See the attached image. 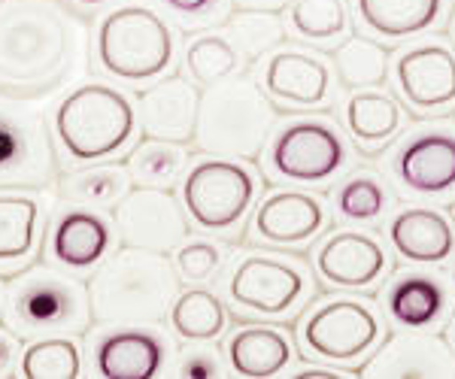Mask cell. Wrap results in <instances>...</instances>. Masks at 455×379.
<instances>
[{"mask_svg":"<svg viewBox=\"0 0 455 379\" xmlns=\"http://www.w3.org/2000/svg\"><path fill=\"white\" fill-rule=\"evenodd\" d=\"M88 58V21L61 0H0V100H43Z\"/></svg>","mask_w":455,"mask_h":379,"instance_id":"cell-1","label":"cell"},{"mask_svg":"<svg viewBox=\"0 0 455 379\" xmlns=\"http://www.w3.org/2000/svg\"><path fill=\"white\" fill-rule=\"evenodd\" d=\"M180 295L176 267L164 252L128 246L94 271L88 282L92 319L100 325H158Z\"/></svg>","mask_w":455,"mask_h":379,"instance_id":"cell-2","label":"cell"},{"mask_svg":"<svg viewBox=\"0 0 455 379\" xmlns=\"http://www.w3.org/2000/svg\"><path fill=\"white\" fill-rule=\"evenodd\" d=\"M274 128V109L249 79H219L197 107L195 143L219 158H259Z\"/></svg>","mask_w":455,"mask_h":379,"instance_id":"cell-3","label":"cell"},{"mask_svg":"<svg viewBox=\"0 0 455 379\" xmlns=\"http://www.w3.org/2000/svg\"><path fill=\"white\" fill-rule=\"evenodd\" d=\"M137 125V109L122 91L85 83L58 104L55 130L73 162H100L124 149Z\"/></svg>","mask_w":455,"mask_h":379,"instance_id":"cell-4","label":"cell"},{"mask_svg":"<svg viewBox=\"0 0 455 379\" xmlns=\"http://www.w3.org/2000/svg\"><path fill=\"white\" fill-rule=\"evenodd\" d=\"M98 55L104 70L119 79H128V83L156 79L171 67V28L149 6H122L100 21Z\"/></svg>","mask_w":455,"mask_h":379,"instance_id":"cell-5","label":"cell"},{"mask_svg":"<svg viewBox=\"0 0 455 379\" xmlns=\"http://www.w3.org/2000/svg\"><path fill=\"white\" fill-rule=\"evenodd\" d=\"M6 316L12 328L28 334H55V331H85L92 319L88 286L49 267H34L21 273L6 288Z\"/></svg>","mask_w":455,"mask_h":379,"instance_id":"cell-6","label":"cell"},{"mask_svg":"<svg viewBox=\"0 0 455 379\" xmlns=\"http://www.w3.org/2000/svg\"><path fill=\"white\" fill-rule=\"evenodd\" d=\"M58 177L55 146L43 109L0 104V188H46Z\"/></svg>","mask_w":455,"mask_h":379,"instance_id":"cell-7","label":"cell"},{"mask_svg":"<svg viewBox=\"0 0 455 379\" xmlns=\"http://www.w3.org/2000/svg\"><path fill=\"white\" fill-rule=\"evenodd\" d=\"M255 198V179L234 158H210L188 170L182 182L186 213L207 231H228L246 216Z\"/></svg>","mask_w":455,"mask_h":379,"instance_id":"cell-8","label":"cell"},{"mask_svg":"<svg viewBox=\"0 0 455 379\" xmlns=\"http://www.w3.org/2000/svg\"><path fill=\"white\" fill-rule=\"evenodd\" d=\"M116 228L124 246L149 252H173L186 243L188 222L167 188L140 186L116 203Z\"/></svg>","mask_w":455,"mask_h":379,"instance_id":"cell-9","label":"cell"},{"mask_svg":"<svg viewBox=\"0 0 455 379\" xmlns=\"http://www.w3.org/2000/svg\"><path fill=\"white\" fill-rule=\"evenodd\" d=\"M379 322L371 307L355 297H334L310 312L304 322V343L328 361H352L377 343Z\"/></svg>","mask_w":455,"mask_h":379,"instance_id":"cell-10","label":"cell"},{"mask_svg":"<svg viewBox=\"0 0 455 379\" xmlns=\"http://www.w3.org/2000/svg\"><path fill=\"white\" fill-rule=\"evenodd\" d=\"M270 164L285 179L325 182L347 164V146L322 122H298L280 130L270 149Z\"/></svg>","mask_w":455,"mask_h":379,"instance_id":"cell-11","label":"cell"},{"mask_svg":"<svg viewBox=\"0 0 455 379\" xmlns=\"http://www.w3.org/2000/svg\"><path fill=\"white\" fill-rule=\"evenodd\" d=\"M228 288L240 307L264 312V316H280V312L295 307L300 291H304V276L298 267L285 265L280 258L249 255L237 265Z\"/></svg>","mask_w":455,"mask_h":379,"instance_id":"cell-12","label":"cell"},{"mask_svg":"<svg viewBox=\"0 0 455 379\" xmlns=\"http://www.w3.org/2000/svg\"><path fill=\"white\" fill-rule=\"evenodd\" d=\"M197 107H201V94L195 91V85L173 76L156 83L137 98V122L152 140L188 143L195 140Z\"/></svg>","mask_w":455,"mask_h":379,"instance_id":"cell-13","label":"cell"},{"mask_svg":"<svg viewBox=\"0 0 455 379\" xmlns=\"http://www.w3.org/2000/svg\"><path fill=\"white\" fill-rule=\"evenodd\" d=\"M362 376H455V352L443 337L413 331L392 334L373 359L358 370Z\"/></svg>","mask_w":455,"mask_h":379,"instance_id":"cell-14","label":"cell"},{"mask_svg":"<svg viewBox=\"0 0 455 379\" xmlns=\"http://www.w3.org/2000/svg\"><path fill=\"white\" fill-rule=\"evenodd\" d=\"M398 85L419 109L455 104V55L443 46H419L398 58Z\"/></svg>","mask_w":455,"mask_h":379,"instance_id":"cell-15","label":"cell"},{"mask_svg":"<svg viewBox=\"0 0 455 379\" xmlns=\"http://www.w3.org/2000/svg\"><path fill=\"white\" fill-rule=\"evenodd\" d=\"M322 280L340 288H364L377 282L386 271V252L368 234L358 231H340L328 240L315 255Z\"/></svg>","mask_w":455,"mask_h":379,"instance_id":"cell-16","label":"cell"},{"mask_svg":"<svg viewBox=\"0 0 455 379\" xmlns=\"http://www.w3.org/2000/svg\"><path fill=\"white\" fill-rule=\"evenodd\" d=\"M113 246V228L107 218L85 207L68 209L58 216L52 231V258L70 271H88L100 265Z\"/></svg>","mask_w":455,"mask_h":379,"instance_id":"cell-17","label":"cell"},{"mask_svg":"<svg viewBox=\"0 0 455 379\" xmlns=\"http://www.w3.org/2000/svg\"><path fill=\"white\" fill-rule=\"evenodd\" d=\"M325 213L322 203L304 192H276L259 207L255 213V234L267 243H307L310 237L319 234Z\"/></svg>","mask_w":455,"mask_h":379,"instance_id":"cell-18","label":"cell"},{"mask_svg":"<svg viewBox=\"0 0 455 379\" xmlns=\"http://www.w3.org/2000/svg\"><path fill=\"white\" fill-rule=\"evenodd\" d=\"M398 173L403 186L413 192H450L455 186V137L435 130L410 140L398 155Z\"/></svg>","mask_w":455,"mask_h":379,"instance_id":"cell-19","label":"cell"},{"mask_svg":"<svg viewBox=\"0 0 455 379\" xmlns=\"http://www.w3.org/2000/svg\"><path fill=\"white\" fill-rule=\"evenodd\" d=\"M94 361L107 379H152L164 364V343L149 331L122 328L100 340Z\"/></svg>","mask_w":455,"mask_h":379,"instance_id":"cell-20","label":"cell"},{"mask_svg":"<svg viewBox=\"0 0 455 379\" xmlns=\"http://www.w3.org/2000/svg\"><path fill=\"white\" fill-rule=\"evenodd\" d=\"M392 246L401 258L419 261V265H440L455 249V234L443 216L435 209L413 207L403 209L388 228Z\"/></svg>","mask_w":455,"mask_h":379,"instance_id":"cell-21","label":"cell"},{"mask_svg":"<svg viewBox=\"0 0 455 379\" xmlns=\"http://www.w3.org/2000/svg\"><path fill=\"white\" fill-rule=\"evenodd\" d=\"M264 85L283 104L315 107L328 94V67L313 55L304 52H280L267 61Z\"/></svg>","mask_w":455,"mask_h":379,"instance_id":"cell-22","label":"cell"},{"mask_svg":"<svg viewBox=\"0 0 455 379\" xmlns=\"http://www.w3.org/2000/svg\"><path fill=\"white\" fill-rule=\"evenodd\" d=\"M228 361L240 376H276L289 367L291 343L276 328L252 325L228 340Z\"/></svg>","mask_w":455,"mask_h":379,"instance_id":"cell-23","label":"cell"},{"mask_svg":"<svg viewBox=\"0 0 455 379\" xmlns=\"http://www.w3.org/2000/svg\"><path fill=\"white\" fill-rule=\"evenodd\" d=\"M358 12L371 31L398 40L435 25L440 0H358Z\"/></svg>","mask_w":455,"mask_h":379,"instance_id":"cell-24","label":"cell"},{"mask_svg":"<svg viewBox=\"0 0 455 379\" xmlns=\"http://www.w3.org/2000/svg\"><path fill=\"white\" fill-rule=\"evenodd\" d=\"M334 70L347 89H377L388 76V52L368 36L352 34L334 52Z\"/></svg>","mask_w":455,"mask_h":379,"instance_id":"cell-25","label":"cell"},{"mask_svg":"<svg viewBox=\"0 0 455 379\" xmlns=\"http://www.w3.org/2000/svg\"><path fill=\"white\" fill-rule=\"evenodd\" d=\"M40 203L19 194H0V265L21 261L36 246Z\"/></svg>","mask_w":455,"mask_h":379,"instance_id":"cell-26","label":"cell"},{"mask_svg":"<svg viewBox=\"0 0 455 379\" xmlns=\"http://www.w3.org/2000/svg\"><path fill=\"white\" fill-rule=\"evenodd\" d=\"M443 310V288L428 276H403L388 291V316L398 325L425 328Z\"/></svg>","mask_w":455,"mask_h":379,"instance_id":"cell-27","label":"cell"},{"mask_svg":"<svg viewBox=\"0 0 455 379\" xmlns=\"http://www.w3.org/2000/svg\"><path fill=\"white\" fill-rule=\"evenodd\" d=\"M225 307L212 291L192 288L176 295L171 307V325L182 340H216L225 331Z\"/></svg>","mask_w":455,"mask_h":379,"instance_id":"cell-28","label":"cell"},{"mask_svg":"<svg viewBox=\"0 0 455 379\" xmlns=\"http://www.w3.org/2000/svg\"><path fill=\"white\" fill-rule=\"evenodd\" d=\"M347 125L358 143H379L401 125V109L388 94L358 91L347 104Z\"/></svg>","mask_w":455,"mask_h":379,"instance_id":"cell-29","label":"cell"},{"mask_svg":"<svg viewBox=\"0 0 455 379\" xmlns=\"http://www.w3.org/2000/svg\"><path fill=\"white\" fill-rule=\"evenodd\" d=\"M128 192V177L119 167H92L61 179V198L76 207H113Z\"/></svg>","mask_w":455,"mask_h":379,"instance_id":"cell-30","label":"cell"},{"mask_svg":"<svg viewBox=\"0 0 455 379\" xmlns=\"http://www.w3.org/2000/svg\"><path fill=\"white\" fill-rule=\"evenodd\" d=\"M182 167H186V152L180 149V143L167 140H146L134 149V155L128 158V173L137 186H152V188H171L180 179Z\"/></svg>","mask_w":455,"mask_h":379,"instance_id":"cell-31","label":"cell"},{"mask_svg":"<svg viewBox=\"0 0 455 379\" xmlns=\"http://www.w3.org/2000/svg\"><path fill=\"white\" fill-rule=\"evenodd\" d=\"M21 376L28 379H73L79 376L83 359L79 346L68 337H46L36 340L21 355Z\"/></svg>","mask_w":455,"mask_h":379,"instance_id":"cell-32","label":"cell"},{"mask_svg":"<svg viewBox=\"0 0 455 379\" xmlns=\"http://www.w3.org/2000/svg\"><path fill=\"white\" fill-rule=\"evenodd\" d=\"M283 25L276 12H259V10H237L231 21V46L243 58H261L274 46L283 43Z\"/></svg>","mask_w":455,"mask_h":379,"instance_id":"cell-33","label":"cell"},{"mask_svg":"<svg viewBox=\"0 0 455 379\" xmlns=\"http://www.w3.org/2000/svg\"><path fill=\"white\" fill-rule=\"evenodd\" d=\"M237 49L231 46V40L219 34L210 36H197V40L188 46L186 52V67L195 76V83L201 85H212L219 79H228L234 70H237Z\"/></svg>","mask_w":455,"mask_h":379,"instance_id":"cell-34","label":"cell"},{"mask_svg":"<svg viewBox=\"0 0 455 379\" xmlns=\"http://www.w3.org/2000/svg\"><path fill=\"white\" fill-rule=\"evenodd\" d=\"M291 25L307 40H328L347 31V0H295Z\"/></svg>","mask_w":455,"mask_h":379,"instance_id":"cell-35","label":"cell"},{"mask_svg":"<svg viewBox=\"0 0 455 379\" xmlns=\"http://www.w3.org/2000/svg\"><path fill=\"white\" fill-rule=\"evenodd\" d=\"M386 207V192L373 177H352L347 186L337 192V209L340 216L352 218V222H368L377 218Z\"/></svg>","mask_w":455,"mask_h":379,"instance_id":"cell-36","label":"cell"},{"mask_svg":"<svg viewBox=\"0 0 455 379\" xmlns=\"http://www.w3.org/2000/svg\"><path fill=\"white\" fill-rule=\"evenodd\" d=\"M219 265H222V255H219L216 246L204 243V240L180 246V252H176V271L192 282L210 280V276L219 271Z\"/></svg>","mask_w":455,"mask_h":379,"instance_id":"cell-37","label":"cell"},{"mask_svg":"<svg viewBox=\"0 0 455 379\" xmlns=\"http://www.w3.org/2000/svg\"><path fill=\"white\" fill-rule=\"evenodd\" d=\"M180 374L188 379H212L222 374V364H219L216 352H207V349H195L188 352L180 364Z\"/></svg>","mask_w":455,"mask_h":379,"instance_id":"cell-38","label":"cell"},{"mask_svg":"<svg viewBox=\"0 0 455 379\" xmlns=\"http://www.w3.org/2000/svg\"><path fill=\"white\" fill-rule=\"evenodd\" d=\"M161 4L171 6L180 16H201V12H207V10H216L219 0H161Z\"/></svg>","mask_w":455,"mask_h":379,"instance_id":"cell-39","label":"cell"},{"mask_svg":"<svg viewBox=\"0 0 455 379\" xmlns=\"http://www.w3.org/2000/svg\"><path fill=\"white\" fill-rule=\"evenodd\" d=\"M16 337L6 331H0V376H6L16 367Z\"/></svg>","mask_w":455,"mask_h":379,"instance_id":"cell-40","label":"cell"},{"mask_svg":"<svg viewBox=\"0 0 455 379\" xmlns=\"http://www.w3.org/2000/svg\"><path fill=\"white\" fill-rule=\"evenodd\" d=\"M234 10H259V12H280L295 0H231Z\"/></svg>","mask_w":455,"mask_h":379,"instance_id":"cell-41","label":"cell"},{"mask_svg":"<svg viewBox=\"0 0 455 379\" xmlns=\"http://www.w3.org/2000/svg\"><path fill=\"white\" fill-rule=\"evenodd\" d=\"M337 374H331V370H319V367H315V370H300V374H298V379H334Z\"/></svg>","mask_w":455,"mask_h":379,"instance_id":"cell-42","label":"cell"},{"mask_svg":"<svg viewBox=\"0 0 455 379\" xmlns=\"http://www.w3.org/2000/svg\"><path fill=\"white\" fill-rule=\"evenodd\" d=\"M4 310H6V286L0 282V316H4Z\"/></svg>","mask_w":455,"mask_h":379,"instance_id":"cell-43","label":"cell"},{"mask_svg":"<svg viewBox=\"0 0 455 379\" xmlns=\"http://www.w3.org/2000/svg\"><path fill=\"white\" fill-rule=\"evenodd\" d=\"M76 4H83V6H100V4H109V0H76Z\"/></svg>","mask_w":455,"mask_h":379,"instance_id":"cell-44","label":"cell"}]
</instances>
